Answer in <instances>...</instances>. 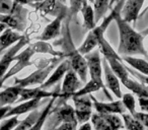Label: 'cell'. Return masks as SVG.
I'll return each instance as SVG.
<instances>
[{"instance_id":"46","label":"cell","mask_w":148,"mask_h":130,"mask_svg":"<svg viewBox=\"0 0 148 130\" xmlns=\"http://www.w3.org/2000/svg\"><path fill=\"white\" fill-rule=\"evenodd\" d=\"M41 1H43V0H34V2H41Z\"/></svg>"},{"instance_id":"43","label":"cell","mask_w":148,"mask_h":130,"mask_svg":"<svg viewBox=\"0 0 148 130\" xmlns=\"http://www.w3.org/2000/svg\"><path fill=\"white\" fill-rule=\"evenodd\" d=\"M141 34L144 36V37H145V36H148V28H147V29H145V30H144L143 32H141Z\"/></svg>"},{"instance_id":"30","label":"cell","mask_w":148,"mask_h":130,"mask_svg":"<svg viewBox=\"0 0 148 130\" xmlns=\"http://www.w3.org/2000/svg\"><path fill=\"white\" fill-rule=\"evenodd\" d=\"M122 117H123L124 128H126V130H144V126L131 114L125 113L122 115Z\"/></svg>"},{"instance_id":"23","label":"cell","mask_w":148,"mask_h":130,"mask_svg":"<svg viewBox=\"0 0 148 130\" xmlns=\"http://www.w3.org/2000/svg\"><path fill=\"white\" fill-rule=\"evenodd\" d=\"M33 50L35 51V53H44V54H49L52 57H59V58H65L61 51L54 49L53 46L50 45L49 43L44 41H39L35 44L29 45Z\"/></svg>"},{"instance_id":"15","label":"cell","mask_w":148,"mask_h":130,"mask_svg":"<svg viewBox=\"0 0 148 130\" xmlns=\"http://www.w3.org/2000/svg\"><path fill=\"white\" fill-rule=\"evenodd\" d=\"M145 0H126L121 10V17L128 23L137 21Z\"/></svg>"},{"instance_id":"20","label":"cell","mask_w":148,"mask_h":130,"mask_svg":"<svg viewBox=\"0 0 148 130\" xmlns=\"http://www.w3.org/2000/svg\"><path fill=\"white\" fill-rule=\"evenodd\" d=\"M21 91V87L17 85L6 87L4 91H0V107H5V106L16 103Z\"/></svg>"},{"instance_id":"8","label":"cell","mask_w":148,"mask_h":130,"mask_svg":"<svg viewBox=\"0 0 148 130\" xmlns=\"http://www.w3.org/2000/svg\"><path fill=\"white\" fill-rule=\"evenodd\" d=\"M52 114H54L53 120L55 123L56 128L63 123H71L77 126V121L75 118V112L74 108L70 106L67 103H62V106L59 105V107H53L51 111Z\"/></svg>"},{"instance_id":"4","label":"cell","mask_w":148,"mask_h":130,"mask_svg":"<svg viewBox=\"0 0 148 130\" xmlns=\"http://www.w3.org/2000/svg\"><path fill=\"white\" fill-rule=\"evenodd\" d=\"M84 58L86 60L87 64V70L90 75L91 80L95 81L97 83H99L101 85V89L105 93V95L111 100V102L113 101V98L111 97V95L109 94V91L107 89L105 85V83L103 80V64H101V58L99 51L97 49H95L93 51H91L90 53L84 55Z\"/></svg>"},{"instance_id":"5","label":"cell","mask_w":148,"mask_h":130,"mask_svg":"<svg viewBox=\"0 0 148 130\" xmlns=\"http://www.w3.org/2000/svg\"><path fill=\"white\" fill-rule=\"evenodd\" d=\"M63 60H58V61L50 64L49 66L44 67V68H38V70H36L35 72H33L31 75L25 77V78H21V79L15 78L14 85H17V87H21V89H25L27 87H32V85H42L48 79V77L51 74V72H53L54 69L57 67L58 64L63 61Z\"/></svg>"},{"instance_id":"31","label":"cell","mask_w":148,"mask_h":130,"mask_svg":"<svg viewBox=\"0 0 148 130\" xmlns=\"http://www.w3.org/2000/svg\"><path fill=\"white\" fill-rule=\"evenodd\" d=\"M88 4V0H70L69 9H68V17L72 19L81 12L83 8Z\"/></svg>"},{"instance_id":"33","label":"cell","mask_w":148,"mask_h":130,"mask_svg":"<svg viewBox=\"0 0 148 130\" xmlns=\"http://www.w3.org/2000/svg\"><path fill=\"white\" fill-rule=\"evenodd\" d=\"M121 101L123 103L125 109L128 110L129 114H131L133 116L136 113V102L134 96L132 94H125V95L122 96Z\"/></svg>"},{"instance_id":"42","label":"cell","mask_w":148,"mask_h":130,"mask_svg":"<svg viewBox=\"0 0 148 130\" xmlns=\"http://www.w3.org/2000/svg\"><path fill=\"white\" fill-rule=\"evenodd\" d=\"M6 29H7V27L4 25V23H0V35H1V34H2L3 32H4Z\"/></svg>"},{"instance_id":"24","label":"cell","mask_w":148,"mask_h":130,"mask_svg":"<svg viewBox=\"0 0 148 130\" xmlns=\"http://www.w3.org/2000/svg\"><path fill=\"white\" fill-rule=\"evenodd\" d=\"M58 98H59V97L52 98V100L49 102V104H48V105L46 106L45 109L41 112V115H40L39 119L37 120V122H36V123L34 124V125L32 126L29 130H42V129H43V126L45 125L46 121H47L48 116H49L50 113H51L52 109H53V107H54V104H55L56 100H57Z\"/></svg>"},{"instance_id":"38","label":"cell","mask_w":148,"mask_h":130,"mask_svg":"<svg viewBox=\"0 0 148 130\" xmlns=\"http://www.w3.org/2000/svg\"><path fill=\"white\" fill-rule=\"evenodd\" d=\"M76 129V125L71 123H63L61 125H59L57 128H55L54 130H75Z\"/></svg>"},{"instance_id":"10","label":"cell","mask_w":148,"mask_h":130,"mask_svg":"<svg viewBox=\"0 0 148 130\" xmlns=\"http://www.w3.org/2000/svg\"><path fill=\"white\" fill-rule=\"evenodd\" d=\"M29 43V38L27 36H23V39L19 40L14 46L10 47L8 49V51L2 56L1 60H0V78H2L5 74H6V71L8 69L9 65L14 61V57L16 56L17 52L23 48L25 45Z\"/></svg>"},{"instance_id":"19","label":"cell","mask_w":148,"mask_h":130,"mask_svg":"<svg viewBox=\"0 0 148 130\" xmlns=\"http://www.w3.org/2000/svg\"><path fill=\"white\" fill-rule=\"evenodd\" d=\"M120 83L129 91L133 93V95L137 96L138 98H148V87L145 85L141 83L139 80L136 78H131V77H127V78L123 79Z\"/></svg>"},{"instance_id":"44","label":"cell","mask_w":148,"mask_h":130,"mask_svg":"<svg viewBox=\"0 0 148 130\" xmlns=\"http://www.w3.org/2000/svg\"><path fill=\"white\" fill-rule=\"evenodd\" d=\"M117 1H118V0H111V1H110V7L113 6L114 3H117Z\"/></svg>"},{"instance_id":"41","label":"cell","mask_w":148,"mask_h":130,"mask_svg":"<svg viewBox=\"0 0 148 130\" xmlns=\"http://www.w3.org/2000/svg\"><path fill=\"white\" fill-rule=\"evenodd\" d=\"M78 130H92V127H91V124L89 122H86V123L82 124V125L79 127Z\"/></svg>"},{"instance_id":"17","label":"cell","mask_w":148,"mask_h":130,"mask_svg":"<svg viewBox=\"0 0 148 130\" xmlns=\"http://www.w3.org/2000/svg\"><path fill=\"white\" fill-rule=\"evenodd\" d=\"M60 91H48L47 89H42L41 87H36V89H21V91L19 94V99L16 101V103H23V102L31 101V100L40 99L43 98H54L59 97Z\"/></svg>"},{"instance_id":"32","label":"cell","mask_w":148,"mask_h":130,"mask_svg":"<svg viewBox=\"0 0 148 130\" xmlns=\"http://www.w3.org/2000/svg\"><path fill=\"white\" fill-rule=\"evenodd\" d=\"M91 124H92L95 130H113L110 124L106 121V119L99 114H92L90 118Z\"/></svg>"},{"instance_id":"39","label":"cell","mask_w":148,"mask_h":130,"mask_svg":"<svg viewBox=\"0 0 148 130\" xmlns=\"http://www.w3.org/2000/svg\"><path fill=\"white\" fill-rule=\"evenodd\" d=\"M11 109L10 106H5V107H0V121L5 118V115L8 113V111Z\"/></svg>"},{"instance_id":"11","label":"cell","mask_w":148,"mask_h":130,"mask_svg":"<svg viewBox=\"0 0 148 130\" xmlns=\"http://www.w3.org/2000/svg\"><path fill=\"white\" fill-rule=\"evenodd\" d=\"M90 98L92 101L93 108L99 115H107V114H115V115L121 114V115H123L126 113V109L121 100L112 101L110 103H103V102H99L92 95H90Z\"/></svg>"},{"instance_id":"9","label":"cell","mask_w":148,"mask_h":130,"mask_svg":"<svg viewBox=\"0 0 148 130\" xmlns=\"http://www.w3.org/2000/svg\"><path fill=\"white\" fill-rule=\"evenodd\" d=\"M34 54H35V51H34L33 48H32L31 46H29V47H27V49L23 50L21 54H18V55L15 56L14 61H16V64H15L14 66H13L12 68H11L10 70H9L8 72H7L6 74L2 77V78H0V87H1V85H3V83H4L6 79H8L9 77H11L12 75H14L15 73H17L21 70H23L25 67H27V66H29V65H31V64H33L31 62V58Z\"/></svg>"},{"instance_id":"22","label":"cell","mask_w":148,"mask_h":130,"mask_svg":"<svg viewBox=\"0 0 148 130\" xmlns=\"http://www.w3.org/2000/svg\"><path fill=\"white\" fill-rule=\"evenodd\" d=\"M121 58L129 65L130 68L134 69L145 76H148V61L142 58L132 57V56H123Z\"/></svg>"},{"instance_id":"13","label":"cell","mask_w":148,"mask_h":130,"mask_svg":"<svg viewBox=\"0 0 148 130\" xmlns=\"http://www.w3.org/2000/svg\"><path fill=\"white\" fill-rule=\"evenodd\" d=\"M31 6L42 11L44 14H49L52 17H58L61 13L68 11V7L59 0H43L41 2H35Z\"/></svg>"},{"instance_id":"16","label":"cell","mask_w":148,"mask_h":130,"mask_svg":"<svg viewBox=\"0 0 148 130\" xmlns=\"http://www.w3.org/2000/svg\"><path fill=\"white\" fill-rule=\"evenodd\" d=\"M71 69V65H70V62L68 59H64L62 62H60L57 65L55 69L53 70L52 74L48 77V79L41 85L42 89H47L50 87H54L55 85L59 83L62 80V78H64L65 74L68 72V70Z\"/></svg>"},{"instance_id":"47","label":"cell","mask_w":148,"mask_h":130,"mask_svg":"<svg viewBox=\"0 0 148 130\" xmlns=\"http://www.w3.org/2000/svg\"><path fill=\"white\" fill-rule=\"evenodd\" d=\"M59 1H61V2H63V3L66 2V0H59Z\"/></svg>"},{"instance_id":"27","label":"cell","mask_w":148,"mask_h":130,"mask_svg":"<svg viewBox=\"0 0 148 130\" xmlns=\"http://www.w3.org/2000/svg\"><path fill=\"white\" fill-rule=\"evenodd\" d=\"M97 48H99V53H101L103 55V58L105 59H110V58H114V59H118L120 61H123L122 58L118 55V53L113 49L111 45H110L109 42L106 40V38H103V40H101V42L97 45Z\"/></svg>"},{"instance_id":"28","label":"cell","mask_w":148,"mask_h":130,"mask_svg":"<svg viewBox=\"0 0 148 130\" xmlns=\"http://www.w3.org/2000/svg\"><path fill=\"white\" fill-rule=\"evenodd\" d=\"M40 115H41V112H39L38 110H35V111L31 112V114H29L25 120L19 122L18 125H17L13 130H29V128L37 122V120L39 119Z\"/></svg>"},{"instance_id":"12","label":"cell","mask_w":148,"mask_h":130,"mask_svg":"<svg viewBox=\"0 0 148 130\" xmlns=\"http://www.w3.org/2000/svg\"><path fill=\"white\" fill-rule=\"evenodd\" d=\"M67 15H68V11H66V12H63L60 15H58V17H56L55 19H53V21L44 29L41 36L38 37V40L47 42V41H50V40L56 39L57 37H59L62 32L63 21H65Z\"/></svg>"},{"instance_id":"2","label":"cell","mask_w":148,"mask_h":130,"mask_svg":"<svg viewBox=\"0 0 148 130\" xmlns=\"http://www.w3.org/2000/svg\"><path fill=\"white\" fill-rule=\"evenodd\" d=\"M121 10L116 13L115 19L119 30L120 43L118 47V55L119 56H136L141 55L148 57V53L143 45L144 36L141 33L136 32L131 25L126 23L121 17Z\"/></svg>"},{"instance_id":"18","label":"cell","mask_w":148,"mask_h":130,"mask_svg":"<svg viewBox=\"0 0 148 130\" xmlns=\"http://www.w3.org/2000/svg\"><path fill=\"white\" fill-rule=\"evenodd\" d=\"M40 105H41V100L40 99L23 102V103L15 106V107L13 108L11 107V109L8 111V113L5 115L4 119H7L9 117H13V116H19V115H23V114L33 112L35 110H37Z\"/></svg>"},{"instance_id":"21","label":"cell","mask_w":148,"mask_h":130,"mask_svg":"<svg viewBox=\"0 0 148 130\" xmlns=\"http://www.w3.org/2000/svg\"><path fill=\"white\" fill-rule=\"evenodd\" d=\"M23 35L16 33V32H13L12 29L7 28L0 35V53L4 51L6 48H9L12 45H14V44H16L19 40L23 39Z\"/></svg>"},{"instance_id":"34","label":"cell","mask_w":148,"mask_h":130,"mask_svg":"<svg viewBox=\"0 0 148 130\" xmlns=\"http://www.w3.org/2000/svg\"><path fill=\"white\" fill-rule=\"evenodd\" d=\"M18 116H13L5 119L3 122L0 124V130H13L19 123Z\"/></svg>"},{"instance_id":"36","label":"cell","mask_w":148,"mask_h":130,"mask_svg":"<svg viewBox=\"0 0 148 130\" xmlns=\"http://www.w3.org/2000/svg\"><path fill=\"white\" fill-rule=\"evenodd\" d=\"M133 117L135 118L136 120L140 122L142 125L144 126V128H148V114L144 113V112H137L133 115Z\"/></svg>"},{"instance_id":"40","label":"cell","mask_w":148,"mask_h":130,"mask_svg":"<svg viewBox=\"0 0 148 130\" xmlns=\"http://www.w3.org/2000/svg\"><path fill=\"white\" fill-rule=\"evenodd\" d=\"M34 0H13V4L14 5H23V4H33Z\"/></svg>"},{"instance_id":"7","label":"cell","mask_w":148,"mask_h":130,"mask_svg":"<svg viewBox=\"0 0 148 130\" xmlns=\"http://www.w3.org/2000/svg\"><path fill=\"white\" fill-rule=\"evenodd\" d=\"M82 83H83L79 79L77 74L72 69L68 70V72L66 73L63 78L61 93L59 96L62 103H66L68 99H71L74 93H76L78 89L82 87Z\"/></svg>"},{"instance_id":"14","label":"cell","mask_w":148,"mask_h":130,"mask_svg":"<svg viewBox=\"0 0 148 130\" xmlns=\"http://www.w3.org/2000/svg\"><path fill=\"white\" fill-rule=\"evenodd\" d=\"M101 64H103V73L105 75V81L103 83H105L106 87L109 89L115 95V97L118 100H121L123 94H122L121 91V85H120L119 78L112 71L109 63H108V61L105 58L101 60Z\"/></svg>"},{"instance_id":"49","label":"cell","mask_w":148,"mask_h":130,"mask_svg":"<svg viewBox=\"0 0 148 130\" xmlns=\"http://www.w3.org/2000/svg\"><path fill=\"white\" fill-rule=\"evenodd\" d=\"M75 130H76V129H75Z\"/></svg>"},{"instance_id":"37","label":"cell","mask_w":148,"mask_h":130,"mask_svg":"<svg viewBox=\"0 0 148 130\" xmlns=\"http://www.w3.org/2000/svg\"><path fill=\"white\" fill-rule=\"evenodd\" d=\"M138 103L141 111L148 114V98H138Z\"/></svg>"},{"instance_id":"25","label":"cell","mask_w":148,"mask_h":130,"mask_svg":"<svg viewBox=\"0 0 148 130\" xmlns=\"http://www.w3.org/2000/svg\"><path fill=\"white\" fill-rule=\"evenodd\" d=\"M110 1L111 0H95L93 4V11H95V19L97 25L101 21V19H105L108 9L110 8Z\"/></svg>"},{"instance_id":"45","label":"cell","mask_w":148,"mask_h":130,"mask_svg":"<svg viewBox=\"0 0 148 130\" xmlns=\"http://www.w3.org/2000/svg\"><path fill=\"white\" fill-rule=\"evenodd\" d=\"M93 2H95V0H88V3H91V4H92Z\"/></svg>"},{"instance_id":"35","label":"cell","mask_w":148,"mask_h":130,"mask_svg":"<svg viewBox=\"0 0 148 130\" xmlns=\"http://www.w3.org/2000/svg\"><path fill=\"white\" fill-rule=\"evenodd\" d=\"M125 66H126V69L128 70V72H129V74H131L134 78H136L137 80H139L141 83H143V85H145L146 87H148V76H145V75L137 72V71L134 70V69L130 68L128 65H125Z\"/></svg>"},{"instance_id":"6","label":"cell","mask_w":148,"mask_h":130,"mask_svg":"<svg viewBox=\"0 0 148 130\" xmlns=\"http://www.w3.org/2000/svg\"><path fill=\"white\" fill-rule=\"evenodd\" d=\"M71 99L74 103V112H75V118H76L77 124L82 125V124L88 122L93 114V105L90 95L77 98L73 97Z\"/></svg>"},{"instance_id":"48","label":"cell","mask_w":148,"mask_h":130,"mask_svg":"<svg viewBox=\"0 0 148 130\" xmlns=\"http://www.w3.org/2000/svg\"><path fill=\"white\" fill-rule=\"evenodd\" d=\"M1 17H2V14H0V21H1Z\"/></svg>"},{"instance_id":"1","label":"cell","mask_w":148,"mask_h":130,"mask_svg":"<svg viewBox=\"0 0 148 130\" xmlns=\"http://www.w3.org/2000/svg\"><path fill=\"white\" fill-rule=\"evenodd\" d=\"M70 21L71 19H65V23L62 25L61 38L58 41L54 42V46L60 47V51L63 53L65 59H68L71 65V69L76 73L82 83H87V64L84 56H82L78 52V49L75 47L72 40L71 31H70Z\"/></svg>"},{"instance_id":"26","label":"cell","mask_w":148,"mask_h":130,"mask_svg":"<svg viewBox=\"0 0 148 130\" xmlns=\"http://www.w3.org/2000/svg\"><path fill=\"white\" fill-rule=\"evenodd\" d=\"M83 17V28L87 31H91L97 27V23H95V11H93V7L90 4H87L84 8L81 10Z\"/></svg>"},{"instance_id":"29","label":"cell","mask_w":148,"mask_h":130,"mask_svg":"<svg viewBox=\"0 0 148 130\" xmlns=\"http://www.w3.org/2000/svg\"><path fill=\"white\" fill-rule=\"evenodd\" d=\"M99 89H101V85H99V83H97L95 81L93 80H89L87 81L86 83H85L84 87H82L80 89H78V91H76V93H74V95L72 96L71 98L75 97H83V96H88V95H91L92 93H95V91H99Z\"/></svg>"},{"instance_id":"3","label":"cell","mask_w":148,"mask_h":130,"mask_svg":"<svg viewBox=\"0 0 148 130\" xmlns=\"http://www.w3.org/2000/svg\"><path fill=\"white\" fill-rule=\"evenodd\" d=\"M125 0H118L116 6L112 9L111 13L109 14V17H106L103 19V21L101 23V25H97V27L93 30L89 31L88 35H87L86 39L84 40L82 44L79 46L77 49L78 52L82 56L86 55V54L90 53L91 51L95 49L99 45V43L101 42V40H103L105 38V33L107 31V29L109 28V25H111L112 21L115 19L116 13L118 12V10L123 8Z\"/></svg>"}]
</instances>
